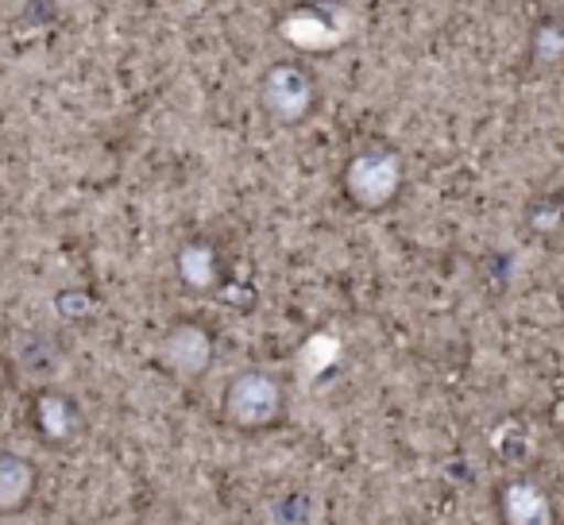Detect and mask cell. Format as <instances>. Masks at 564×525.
<instances>
[{"mask_svg": "<svg viewBox=\"0 0 564 525\" xmlns=\"http://www.w3.org/2000/svg\"><path fill=\"white\" fill-rule=\"evenodd\" d=\"M286 409V386L279 375L263 368H243L225 383L220 394V417L240 433H263Z\"/></svg>", "mask_w": 564, "mask_h": 525, "instance_id": "obj_1", "label": "cell"}, {"mask_svg": "<svg viewBox=\"0 0 564 525\" xmlns=\"http://www.w3.org/2000/svg\"><path fill=\"white\" fill-rule=\"evenodd\" d=\"M402 182H406V163L394 147H364L348 158L345 166V194L352 205L368 212L391 209L402 194Z\"/></svg>", "mask_w": 564, "mask_h": 525, "instance_id": "obj_2", "label": "cell"}, {"mask_svg": "<svg viewBox=\"0 0 564 525\" xmlns=\"http://www.w3.org/2000/svg\"><path fill=\"white\" fill-rule=\"evenodd\" d=\"M259 105L271 112L279 124H302L317 105V86L302 66L271 63L259 74Z\"/></svg>", "mask_w": 564, "mask_h": 525, "instance_id": "obj_3", "label": "cell"}, {"mask_svg": "<svg viewBox=\"0 0 564 525\" xmlns=\"http://www.w3.org/2000/svg\"><path fill=\"white\" fill-rule=\"evenodd\" d=\"M155 360L171 379L194 383L217 360V340H213V332L202 321H178L163 332V340L155 348Z\"/></svg>", "mask_w": 564, "mask_h": 525, "instance_id": "obj_4", "label": "cell"}, {"mask_svg": "<svg viewBox=\"0 0 564 525\" xmlns=\"http://www.w3.org/2000/svg\"><path fill=\"white\" fill-rule=\"evenodd\" d=\"M499 522L502 525H556V502L533 479H510L499 491Z\"/></svg>", "mask_w": 564, "mask_h": 525, "instance_id": "obj_5", "label": "cell"}, {"mask_svg": "<svg viewBox=\"0 0 564 525\" xmlns=\"http://www.w3.org/2000/svg\"><path fill=\"white\" fill-rule=\"evenodd\" d=\"M40 486V468L24 452H0V517L24 514Z\"/></svg>", "mask_w": 564, "mask_h": 525, "instance_id": "obj_6", "label": "cell"}, {"mask_svg": "<svg viewBox=\"0 0 564 525\" xmlns=\"http://www.w3.org/2000/svg\"><path fill=\"white\" fill-rule=\"evenodd\" d=\"M174 267H178V278L186 291L194 294H213L220 291V278H225V263H220V251L213 248L209 240H189L178 248V259H174Z\"/></svg>", "mask_w": 564, "mask_h": 525, "instance_id": "obj_7", "label": "cell"}, {"mask_svg": "<svg viewBox=\"0 0 564 525\" xmlns=\"http://www.w3.org/2000/svg\"><path fill=\"white\" fill-rule=\"evenodd\" d=\"M35 429H40L43 440H51V445H70L82 433L78 402L63 391H51V386L40 391V398H35Z\"/></svg>", "mask_w": 564, "mask_h": 525, "instance_id": "obj_8", "label": "cell"}, {"mask_svg": "<svg viewBox=\"0 0 564 525\" xmlns=\"http://www.w3.org/2000/svg\"><path fill=\"white\" fill-rule=\"evenodd\" d=\"M20 371H24L28 379H40V383H47L51 375H58V368H63V348H58V340L51 337V332H32V337L20 344Z\"/></svg>", "mask_w": 564, "mask_h": 525, "instance_id": "obj_9", "label": "cell"}, {"mask_svg": "<svg viewBox=\"0 0 564 525\" xmlns=\"http://www.w3.org/2000/svg\"><path fill=\"white\" fill-rule=\"evenodd\" d=\"M55 309L63 321H89V317L97 314V298L86 286H70V291L55 294Z\"/></svg>", "mask_w": 564, "mask_h": 525, "instance_id": "obj_10", "label": "cell"}, {"mask_svg": "<svg viewBox=\"0 0 564 525\" xmlns=\"http://www.w3.org/2000/svg\"><path fill=\"white\" fill-rule=\"evenodd\" d=\"M533 55L541 58V63H556V58L564 55V28L556 24H545L533 32Z\"/></svg>", "mask_w": 564, "mask_h": 525, "instance_id": "obj_11", "label": "cell"}, {"mask_svg": "<svg viewBox=\"0 0 564 525\" xmlns=\"http://www.w3.org/2000/svg\"><path fill=\"white\" fill-rule=\"evenodd\" d=\"M0 391H4V360H0Z\"/></svg>", "mask_w": 564, "mask_h": 525, "instance_id": "obj_12", "label": "cell"}]
</instances>
